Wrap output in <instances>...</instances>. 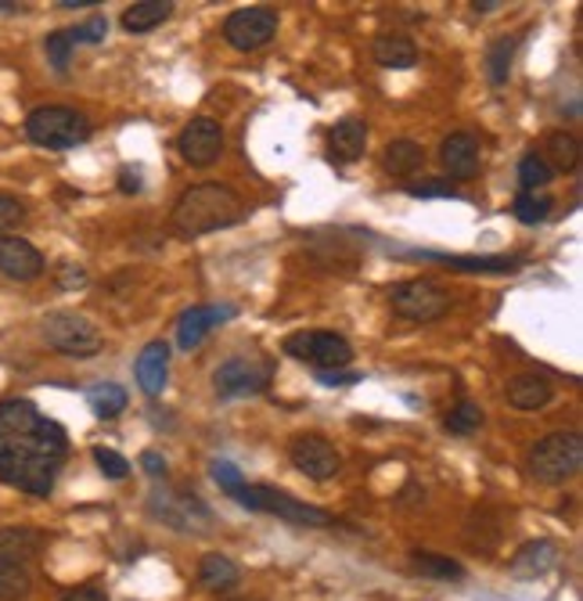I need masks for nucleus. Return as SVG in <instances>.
Masks as SVG:
<instances>
[{
	"mask_svg": "<svg viewBox=\"0 0 583 601\" xmlns=\"http://www.w3.org/2000/svg\"><path fill=\"white\" fill-rule=\"evenodd\" d=\"M65 458H69V432L58 421L22 396L0 404V483L47 497Z\"/></svg>",
	"mask_w": 583,
	"mask_h": 601,
	"instance_id": "nucleus-1",
	"label": "nucleus"
},
{
	"mask_svg": "<svg viewBox=\"0 0 583 601\" xmlns=\"http://www.w3.org/2000/svg\"><path fill=\"white\" fill-rule=\"evenodd\" d=\"M170 221L177 227V235L202 238V235H213V230H224V227H235L246 221V202H241L227 184L209 181V184L187 187L177 198V206H173Z\"/></svg>",
	"mask_w": 583,
	"mask_h": 601,
	"instance_id": "nucleus-2",
	"label": "nucleus"
},
{
	"mask_svg": "<svg viewBox=\"0 0 583 601\" xmlns=\"http://www.w3.org/2000/svg\"><path fill=\"white\" fill-rule=\"evenodd\" d=\"M25 138L40 148H51V152H65V148H76L90 138V119L76 108L44 105L25 119Z\"/></svg>",
	"mask_w": 583,
	"mask_h": 601,
	"instance_id": "nucleus-3",
	"label": "nucleus"
},
{
	"mask_svg": "<svg viewBox=\"0 0 583 601\" xmlns=\"http://www.w3.org/2000/svg\"><path fill=\"white\" fill-rule=\"evenodd\" d=\"M583 469V440L580 432H551L530 450V475L537 483L559 486L573 480Z\"/></svg>",
	"mask_w": 583,
	"mask_h": 601,
	"instance_id": "nucleus-4",
	"label": "nucleus"
},
{
	"mask_svg": "<svg viewBox=\"0 0 583 601\" xmlns=\"http://www.w3.org/2000/svg\"><path fill=\"white\" fill-rule=\"evenodd\" d=\"M40 332H44V343L51 350H58L65 357H76V361H87L105 346L98 324L76 310H51L44 324H40Z\"/></svg>",
	"mask_w": 583,
	"mask_h": 601,
	"instance_id": "nucleus-5",
	"label": "nucleus"
},
{
	"mask_svg": "<svg viewBox=\"0 0 583 601\" xmlns=\"http://www.w3.org/2000/svg\"><path fill=\"white\" fill-rule=\"evenodd\" d=\"M235 501L249 512L278 515V518H284V523H295V526H328L332 523V515L324 508H314V504L284 494V490H278V486H263V483H246L235 494Z\"/></svg>",
	"mask_w": 583,
	"mask_h": 601,
	"instance_id": "nucleus-6",
	"label": "nucleus"
},
{
	"mask_svg": "<svg viewBox=\"0 0 583 601\" xmlns=\"http://www.w3.org/2000/svg\"><path fill=\"white\" fill-rule=\"evenodd\" d=\"M389 307L403 321L429 324V321H440L443 313L451 310V292L432 278H411L389 292Z\"/></svg>",
	"mask_w": 583,
	"mask_h": 601,
	"instance_id": "nucleus-7",
	"label": "nucleus"
},
{
	"mask_svg": "<svg viewBox=\"0 0 583 601\" xmlns=\"http://www.w3.org/2000/svg\"><path fill=\"white\" fill-rule=\"evenodd\" d=\"M284 353L314 372H343L354 361V346L335 332H295L284 339Z\"/></svg>",
	"mask_w": 583,
	"mask_h": 601,
	"instance_id": "nucleus-8",
	"label": "nucleus"
},
{
	"mask_svg": "<svg viewBox=\"0 0 583 601\" xmlns=\"http://www.w3.org/2000/svg\"><path fill=\"white\" fill-rule=\"evenodd\" d=\"M274 382V361L270 357H230L216 367L213 386L216 396L235 400V396H256Z\"/></svg>",
	"mask_w": 583,
	"mask_h": 601,
	"instance_id": "nucleus-9",
	"label": "nucleus"
},
{
	"mask_svg": "<svg viewBox=\"0 0 583 601\" xmlns=\"http://www.w3.org/2000/svg\"><path fill=\"white\" fill-rule=\"evenodd\" d=\"M274 33H278V11L263 4L230 11L224 22V40L235 51H246V54L267 47L270 40H274Z\"/></svg>",
	"mask_w": 583,
	"mask_h": 601,
	"instance_id": "nucleus-10",
	"label": "nucleus"
},
{
	"mask_svg": "<svg viewBox=\"0 0 583 601\" xmlns=\"http://www.w3.org/2000/svg\"><path fill=\"white\" fill-rule=\"evenodd\" d=\"M152 515L177 533H202V526H213V512L206 508V501L187 494V490H155Z\"/></svg>",
	"mask_w": 583,
	"mask_h": 601,
	"instance_id": "nucleus-11",
	"label": "nucleus"
},
{
	"mask_svg": "<svg viewBox=\"0 0 583 601\" xmlns=\"http://www.w3.org/2000/svg\"><path fill=\"white\" fill-rule=\"evenodd\" d=\"M289 458L292 464L300 469L306 480H314V483H328L338 475V469H343V458H338V450L324 440V436L317 432H303V436H295L292 447H289Z\"/></svg>",
	"mask_w": 583,
	"mask_h": 601,
	"instance_id": "nucleus-12",
	"label": "nucleus"
},
{
	"mask_svg": "<svg viewBox=\"0 0 583 601\" xmlns=\"http://www.w3.org/2000/svg\"><path fill=\"white\" fill-rule=\"evenodd\" d=\"M177 152H181V159L187 162V167H198V170L213 167V162L220 159V152H224V127L216 119H209V116L192 119L181 130Z\"/></svg>",
	"mask_w": 583,
	"mask_h": 601,
	"instance_id": "nucleus-13",
	"label": "nucleus"
},
{
	"mask_svg": "<svg viewBox=\"0 0 583 601\" xmlns=\"http://www.w3.org/2000/svg\"><path fill=\"white\" fill-rule=\"evenodd\" d=\"M47 270L44 253L33 242H25L19 235L0 238V275L11 281H36Z\"/></svg>",
	"mask_w": 583,
	"mask_h": 601,
	"instance_id": "nucleus-14",
	"label": "nucleus"
},
{
	"mask_svg": "<svg viewBox=\"0 0 583 601\" xmlns=\"http://www.w3.org/2000/svg\"><path fill=\"white\" fill-rule=\"evenodd\" d=\"M411 259H432L461 270V275H515L526 259L522 256H451V253H429V249H403Z\"/></svg>",
	"mask_w": 583,
	"mask_h": 601,
	"instance_id": "nucleus-15",
	"label": "nucleus"
},
{
	"mask_svg": "<svg viewBox=\"0 0 583 601\" xmlns=\"http://www.w3.org/2000/svg\"><path fill=\"white\" fill-rule=\"evenodd\" d=\"M235 318V307H220V303H213V307H192V310H184L181 313V321H177V346L181 350H198L202 346V339H206L213 328H220L224 321Z\"/></svg>",
	"mask_w": 583,
	"mask_h": 601,
	"instance_id": "nucleus-16",
	"label": "nucleus"
},
{
	"mask_svg": "<svg viewBox=\"0 0 583 601\" xmlns=\"http://www.w3.org/2000/svg\"><path fill=\"white\" fill-rule=\"evenodd\" d=\"M364 152H368V122L357 116L338 119L328 130V159L338 167H349V162L364 159Z\"/></svg>",
	"mask_w": 583,
	"mask_h": 601,
	"instance_id": "nucleus-17",
	"label": "nucleus"
},
{
	"mask_svg": "<svg viewBox=\"0 0 583 601\" xmlns=\"http://www.w3.org/2000/svg\"><path fill=\"white\" fill-rule=\"evenodd\" d=\"M440 162L454 181H472L483 167L479 141L472 138V133H451V138L440 144Z\"/></svg>",
	"mask_w": 583,
	"mask_h": 601,
	"instance_id": "nucleus-18",
	"label": "nucleus"
},
{
	"mask_svg": "<svg viewBox=\"0 0 583 601\" xmlns=\"http://www.w3.org/2000/svg\"><path fill=\"white\" fill-rule=\"evenodd\" d=\"M133 375H138V386L144 396H155L166 389V378H170V346L162 343V339H155V343H148L141 350L138 364H133Z\"/></svg>",
	"mask_w": 583,
	"mask_h": 601,
	"instance_id": "nucleus-19",
	"label": "nucleus"
},
{
	"mask_svg": "<svg viewBox=\"0 0 583 601\" xmlns=\"http://www.w3.org/2000/svg\"><path fill=\"white\" fill-rule=\"evenodd\" d=\"M505 393H508V404L515 407V411H540V407L551 404L554 386H551V378L530 372V375H515Z\"/></svg>",
	"mask_w": 583,
	"mask_h": 601,
	"instance_id": "nucleus-20",
	"label": "nucleus"
},
{
	"mask_svg": "<svg viewBox=\"0 0 583 601\" xmlns=\"http://www.w3.org/2000/svg\"><path fill=\"white\" fill-rule=\"evenodd\" d=\"M554 562H559V548H554L551 540H530L515 551L511 572L522 580H537V577H544L548 569H554Z\"/></svg>",
	"mask_w": 583,
	"mask_h": 601,
	"instance_id": "nucleus-21",
	"label": "nucleus"
},
{
	"mask_svg": "<svg viewBox=\"0 0 583 601\" xmlns=\"http://www.w3.org/2000/svg\"><path fill=\"white\" fill-rule=\"evenodd\" d=\"M371 54L382 69H414L418 65V47L407 33H382L375 40Z\"/></svg>",
	"mask_w": 583,
	"mask_h": 601,
	"instance_id": "nucleus-22",
	"label": "nucleus"
},
{
	"mask_svg": "<svg viewBox=\"0 0 583 601\" xmlns=\"http://www.w3.org/2000/svg\"><path fill=\"white\" fill-rule=\"evenodd\" d=\"M382 167L389 176H411L425 167V148L418 144V141H389L386 144V152H382Z\"/></svg>",
	"mask_w": 583,
	"mask_h": 601,
	"instance_id": "nucleus-23",
	"label": "nucleus"
},
{
	"mask_svg": "<svg viewBox=\"0 0 583 601\" xmlns=\"http://www.w3.org/2000/svg\"><path fill=\"white\" fill-rule=\"evenodd\" d=\"M173 15L170 0H138L123 11V30L127 33H152L155 25H162Z\"/></svg>",
	"mask_w": 583,
	"mask_h": 601,
	"instance_id": "nucleus-24",
	"label": "nucleus"
},
{
	"mask_svg": "<svg viewBox=\"0 0 583 601\" xmlns=\"http://www.w3.org/2000/svg\"><path fill=\"white\" fill-rule=\"evenodd\" d=\"M44 548V537L30 526H4L0 529V558H11V562H25Z\"/></svg>",
	"mask_w": 583,
	"mask_h": 601,
	"instance_id": "nucleus-25",
	"label": "nucleus"
},
{
	"mask_svg": "<svg viewBox=\"0 0 583 601\" xmlns=\"http://www.w3.org/2000/svg\"><path fill=\"white\" fill-rule=\"evenodd\" d=\"M241 580V569L230 562L227 555H206L198 566V583L206 587V591H230V587H238Z\"/></svg>",
	"mask_w": 583,
	"mask_h": 601,
	"instance_id": "nucleus-26",
	"label": "nucleus"
},
{
	"mask_svg": "<svg viewBox=\"0 0 583 601\" xmlns=\"http://www.w3.org/2000/svg\"><path fill=\"white\" fill-rule=\"evenodd\" d=\"M87 404H90V411L98 415L101 421H112L127 411V404H130V396L123 386H116V382H101V386H90L87 389Z\"/></svg>",
	"mask_w": 583,
	"mask_h": 601,
	"instance_id": "nucleus-27",
	"label": "nucleus"
},
{
	"mask_svg": "<svg viewBox=\"0 0 583 601\" xmlns=\"http://www.w3.org/2000/svg\"><path fill=\"white\" fill-rule=\"evenodd\" d=\"M33 591V572L25 562L0 558V601H22Z\"/></svg>",
	"mask_w": 583,
	"mask_h": 601,
	"instance_id": "nucleus-28",
	"label": "nucleus"
},
{
	"mask_svg": "<svg viewBox=\"0 0 583 601\" xmlns=\"http://www.w3.org/2000/svg\"><path fill=\"white\" fill-rule=\"evenodd\" d=\"M544 162H548L551 170L573 173L580 167V141L569 130H554L551 138H548V159Z\"/></svg>",
	"mask_w": 583,
	"mask_h": 601,
	"instance_id": "nucleus-29",
	"label": "nucleus"
},
{
	"mask_svg": "<svg viewBox=\"0 0 583 601\" xmlns=\"http://www.w3.org/2000/svg\"><path fill=\"white\" fill-rule=\"evenodd\" d=\"M411 569L422 572V577H429V580H461L465 577L461 562H454V558H446V555H436V551H411Z\"/></svg>",
	"mask_w": 583,
	"mask_h": 601,
	"instance_id": "nucleus-30",
	"label": "nucleus"
},
{
	"mask_svg": "<svg viewBox=\"0 0 583 601\" xmlns=\"http://www.w3.org/2000/svg\"><path fill=\"white\" fill-rule=\"evenodd\" d=\"M515 47H519V40H515V36H497L494 44H490V51H486V69H490V84L494 87H505L508 84Z\"/></svg>",
	"mask_w": 583,
	"mask_h": 601,
	"instance_id": "nucleus-31",
	"label": "nucleus"
},
{
	"mask_svg": "<svg viewBox=\"0 0 583 601\" xmlns=\"http://www.w3.org/2000/svg\"><path fill=\"white\" fill-rule=\"evenodd\" d=\"M443 426H446V432H454V436H472V432H479V429H483V407H479V404H472V400H457V404L451 407V411H446Z\"/></svg>",
	"mask_w": 583,
	"mask_h": 601,
	"instance_id": "nucleus-32",
	"label": "nucleus"
},
{
	"mask_svg": "<svg viewBox=\"0 0 583 601\" xmlns=\"http://www.w3.org/2000/svg\"><path fill=\"white\" fill-rule=\"evenodd\" d=\"M551 210H554L551 195H533V191H519V198L511 202L515 221H519V224H530V227H533V224H544Z\"/></svg>",
	"mask_w": 583,
	"mask_h": 601,
	"instance_id": "nucleus-33",
	"label": "nucleus"
},
{
	"mask_svg": "<svg viewBox=\"0 0 583 601\" xmlns=\"http://www.w3.org/2000/svg\"><path fill=\"white\" fill-rule=\"evenodd\" d=\"M551 176H554V170L544 162V155H522V162H519V187L522 191H537L540 187H548L551 184Z\"/></svg>",
	"mask_w": 583,
	"mask_h": 601,
	"instance_id": "nucleus-34",
	"label": "nucleus"
},
{
	"mask_svg": "<svg viewBox=\"0 0 583 601\" xmlns=\"http://www.w3.org/2000/svg\"><path fill=\"white\" fill-rule=\"evenodd\" d=\"M73 47H76V40H73V30H54V33H47V40H44L47 62H51V65H54V69H58V73H65V69H69Z\"/></svg>",
	"mask_w": 583,
	"mask_h": 601,
	"instance_id": "nucleus-35",
	"label": "nucleus"
},
{
	"mask_svg": "<svg viewBox=\"0 0 583 601\" xmlns=\"http://www.w3.org/2000/svg\"><path fill=\"white\" fill-rule=\"evenodd\" d=\"M25 206L15 198V195H0V238H8V235H15V230L25 224Z\"/></svg>",
	"mask_w": 583,
	"mask_h": 601,
	"instance_id": "nucleus-36",
	"label": "nucleus"
},
{
	"mask_svg": "<svg viewBox=\"0 0 583 601\" xmlns=\"http://www.w3.org/2000/svg\"><path fill=\"white\" fill-rule=\"evenodd\" d=\"M411 198H457V187L451 181H440V176H425V181H414L403 187Z\"/></svg>",
	"mask_w": 583,
	"mask_h": 601,
	"instance_id": "nucleus-37",
	"label": "nucleus"
},
{
	"mask_svg": "<svg viewBox=\"0 0 583 601\" xmlns=\"http://www.w3.org/2000/svg\"><path fill=\"white\" fill-rule=\"evenodd\" d=\"M209 472H213L216 486H220L227 497H235L238 490L246 486V475H241V472H238V464H230V461H213V464H209Z\"/></svg>",
	"mask_w": 583,
	"mask_h": 601,
	"instance_id": "nucleus-38",
	"label": "nucleus"
},
{
	"mask_svg": "<svg viewBox=\"0 0 583 601\" xmlns=\"http://www.w3.org/2000/svg\"><path fill=\"white\" fill-rule=\"evenodd\" d=\"M94 461H98V469L108 475V480H127L130 475V461L108 447H94Z\"/></svg>",
	"mask_w": 583,
	"mask_h": 601,
	"instance_id": "nucleus-39",
	"label": "nucleus"
},
{
	"mask_svg": "<svg viewBox=\"0 0 583 601\" xmlns=\"http://www.w3.org/2000/svg\"><path fill=\"white\" fill-rule=\"evenodd\" d=\"M108 36V22L101 15H90L84 25H73V40L76 44H101Z\"/></svg>",
	"mask_w": 583,
	"mask_h": 601,
	"instance_id": "nucleus-40",
	"label": "nucleus"
},
{
	"mask_svg": "<svg viewBox=\"0 0 583 601\" xmlns=\"http://www.w3.org/2000/svg\"><path fill=\"white\" fill-rule=\"evenodd\" d=\"M317 382L328 389H343V386H357V382H364L360 372H317Z\"/></svg>",
	"mask_w": 583,
	"mask_h": 601,
	"instance_id": "nucleus-41",
	"label": "nucleus"
},
{
	"mask_svg": "<svg viewBox=\"0 0 583 601\" xmlns=\"http://www.w3.org/2000/svg\"><path fill=\"white\" fill-rule=\"evenodd\" d=\"M141 469L152 475V480H166V461H162L155 450H144V454H141Z\"/></svg>",
	"mask_w": 583,
	"mask_h": 601,
	"instance_id": "nucleus-42",
	"label": "nucleus"
},
{
	"mask_svg": "<svg viewBox=\"0 0 583 601\" xmlns=\"http://www.w3.org/2000/svg\"><path fill=\"white\" fill-rule=\"evenodd\" d=\"M119 191H123V195H138V191H141V170H130V167L119 170Z\"/></svg>",
	"mask_w": 583,
	"mask_h": 601,
	"instance_id": "nucleus-43",
	"label": "nucleus"
},
{
	"mask_svg": "<svg viewBox=\"0 0 583 601\" xmlns=\"http://www.w3.org/2000/svg\"><path fill=\"white\" fill-rule=\"evenodd\" d=\"M87 275H84V267H73V264H62V275H58V285L62 289H76V285H84Z\"/></svg>",
	"mask_w": 583,
	"mask_h": 601,
	"instance_id": "nucleus-44",
	"label": "nucleus"
},
{
	"mask_svg": "<svg viewBox=\"0 0 583 601\" xmlns=\"http://www.w3.org/2000/svg\"><path fill=\"white\" fill-rule=\"evenodd\" d=\"M62 601H108V594L98 591V587H76V591H69Z\"/></svg>",
	"mask_w": 583,
	"mask_h": 601,
	"instance_id": "nucleus-45",
	"label": "nucleus"
},
{
	"mask_svg": "<svg viewBox=\"0 0 583 601\" xmlns=\"http://www.w3.org/2000/svg\"><path fill=\"white\" fill-rule=\"evenodd\" d=\"M58 8H65V11H73V8H98V0H62Z\"/></svg>",
	"mask_w": 583,
	"mask_h": 601,
	"instance_id": "nucleus-46",
	"label": "nucleus"
},
{
	"mask_svg": "<svg viewBox=\"0 0 583 601\" xmlns=\"http://www.w3.org/2000/svg\"><path fill=\"white\" fill-rule=\"evenodd\" d=\"M497 8H500L497 0H483V4L476 0V4H472V11H479V15H490V11H497Z\"/></svg>",
	"mask_w": 583,
	"mask_h": 601,
	"instance_id": "nucleus-47",
	"label": "nucleus"
},
{
	"mask_svg": "<svg viewBox=\"0 0 583 601\" xmlns=\"http://www.w3.org/2000/svg\"><path fill=\"white\" fill-rule=\"evenodd\" d=\"M15 11H22V4H0V15H15Z\"/></svg>",
	"mask_w": 583,
	"mask_h": 601,
	"instance_id": "nucleus-48",
	"label": "nucleus"
},
{
	"mask_svg": "<svg viewBox=\"0 0 583 601\" xmlns=\"http://www.w3.org/2000/svg\"><path fill=\"white\" fill-rule=\"evenodd\" d=\"M241 601H249V598H241Z\"/></svg>",
	"mask_w": 583,
	"mask_h": 601,
	"instance_id": "nucleus-49",
	"label": "nucleus"
}]
</instances>
